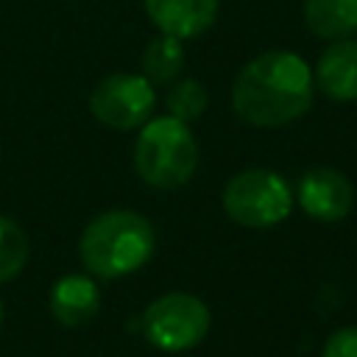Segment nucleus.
<instances>
[{
	"label": "nucleus",
	"mask_w": 357,
	"mask_h": 357,
	"mask_svg": "<svg viewBox=\"0 0 357 357\" xmlns=\"http://www.w3.org/2000/svg\"><path fill=\"white\" fill-rule=\"evenodd\" d=\"M315 98L310 64L293 50L254 56L231 84L234 114L257 128H279L298 120Z\"/></svg>",
	"instance_id": "f257e3e1"
},
{
	"label": "nucleus",
	"mask_w": 357,
	"mask_h": 357,
	"mask_svg": "<svg viewBox=\"0 0 357 357\" xmlns=\"http://www.w3.org/2000/svg\"><path fill=\"white\" fill-rule=\"evenodd\" d=\"M156 251L153 223L134 209L95 215L78 240V257L95 279H123L139 271Z\"/></svg>",
	"instance_id": "f03ea898"
},
{
	"label": "nucleus",
	"mask_w": 357,
	"mask_h": 357,
	"mask_svg": "<svg viewBox=\"0 0 357 357\" xmlns=\"http://www.w3.org/2000/svg\"><path fill=\"white\" fill-rule=\"evenodd\" d=\"M198 167V142L187 123L162 114L139 126L134 145V170L153 190L184 187Z\"/></svg>",
	"instance_id": "7ed1b4c3"
},
{
	"label": "nucleus",
	"mask_w": 357,
	"mask_h": 357,
	"mask_svg": "<svg viewBox=\"0 0 357 357\" xmlns=\"http://www.w3.org/2000/svg\"><path fill=\"white\" fill-rule=\"evenodd\" d=\"M229 220L245 229H271L293 212L296 195L284 176L271 167H245L223 184L220 195Z\"/></svg>",
	"instance_id": "20e7f679"
},
{
	"label": "nucleus",
	"mask_w": 357,
	"mask_h": 357,
	"mask_svg": "<svg viewBox=\"0 0 357 357\" xmlns=\"http://www.w3.org/2000/svg\"><path fill=\"white\" fill-rule=\"evenodd\" d=\"M212 326V312L209 307L184 290L162 293L156 296L145 312H142V335L145 340L167 354L190 351L195 349Z\"/></svg>",
	"instance_id": "39448f33"
},
{
	"label": "nucleus",
	"mask_w": 357,
	"mask_h": 357,
	"mask_svg": "<svg viewBox=\"0 0 357 357\" xmlns=\"http://www.w3.org/2000/svg\"><path fill=\"white\" fill-rule=\"evenodd\" d=\"M156 106V86L142 73H112L89 92L92 117L112 131H134L145 126Z\"/></svg>",
	"instance_id": "423d86ee"
},
{
	"label": "nucleus",
	"mask_w": 357,
	"mask_h": 357,
	"mask_svg": "<svg viewBox=\"0 0 357 357\" xmlns=\"http://www.w3.org/2000/svg\"><path fill=\"white\" fill-rule=\"evenodd\" d=\"M293 195H296L301 212L312 220H321V223H337L354 206V187L335 167L304 170Z\"/></svg>",
	"instance_id": "0eeeda50"
},
{
	"label": "nucleus",
	"mask_w": 357,
	"mask_h": 357,
	"mask_svg": "<svg viewBox=\"0 0 357 357\" xmlns=\"http://www.w3.org/2000/svg\"><path fill=\"white\" fill-rule=\"evenodd\" d=\"M148 20L159 33L176 39H195L218 20V0H142Z\"/></svg>",
	"instance_id": "6e6552de"
},
{
	"label": "nucleus",
	"mask_w": 357,
	"mask_h": 357,
	"mask_svg": "<svg viewBox=\"0 0 357 357\" xmlns=\"http://www.w3.org/2000/svg\"><path fill=\"white\" fill-rule=\"evenodd\" d=\"M312 81L335 103L357 100V39H332L315 61Z\"/></svg>",
	"instance_id": "1a4fd4ad"
},
{
	"label": "nucleus",
	"mask_w": 357,
	"mask_h": 357,
	"mask_svg": "<svg viewBox=\"0 0 357 357\" xmlns=\"http://www.w3.org/2000/svg\"><path fill=\"white\" fill-rule=\"evenodd\" d=\"M50 315L56 324L73 329L89 324L100 310V287L89 273H64L50 284L47 296Z\"/></svg>",
	"instance_id": "9d476101"
},
{
	"label": "nucleus",
	"mask_w": 357,
	"mask_h": 357,
	"mask_svg": "<svg viewBox=\"0 0 357 357\" xmlns=\"http://www.w3.org/2000/svg\"><path fill=\"white\" fill-rule=\"evenodd\" d=\"M304 22L321 39L357 33V0H304Z\"/></svg>",
	"instance_id": "9b49d317"
},
{
	"label": "nucleus",
	"mask_w": 357,
	"mask_h": 357,
	"mask_svg": "<svg viewBox=\"0 0 357 357\" xmlns=\"http://www.w3.org/2000/svg\"><path fill=\"white\" fill-rule=\"evenodd\" d=\"M184 73V42L167 33L153 36L142 50V75L153 86H170Z\"/></svg>",
	"instance_id": "f8f14e48"
},
{
	"label": "nucleus",
	"mask_w": 357,
	"mask_h": 357,
	"mask_svg": "<svg viewBox=\"0 0 357 357\" xmlns=\"http://www.w3.org/2000/svg\"><path fill=\"white\" fill-rule=\"evenodd\" d=\"M165 89H167L165 92V106H167L170 117H176V120L190 126L192 120H198L206 112L209 95H206L201 81H195V78H176Z\"/></svg>",
	"instance_id": "ddd939ff"
},
{
	"label": "nucleus",
	"mask_w": 357,
	"mask_h": 357,
	"mask_svg": "<svg viewBox=\"0 0 357 357\" xmlns=\"http://www.w3.org/2000/svg\"><path fill=\"white\" fill-rule=\"evenodd\" d=\"M28 251H31V243L22 226L0 215V284L20 276V271L28 262Z\"/></svg>",
	"instance_id": "4468645a"
},
{
	"label": "nucleus",
	"mask_w": 357,
	"mask_h": 357,
	"mask_svg": "<svg viewBox=\"0 0 357 357\" xmlns=\"http://www.w3.org/2000/svg\"><path fill=\"white\" fill-rule=\"evenodd\" d=\"M321 357H357V326H340L335 329L324 349Z\"/></svg>",
	"instance_id": "2eb2a0df"
},
{
	"label": "nucleus",
	"mask_w": 357,
	"mask_h": 357,
	"mask_svg": "<svg viewBox=\"0 0 357 357\" xmlns=\"http://www.w3.org/2000/svg\"><path fill=\"white\" fill-rule=\"evenodd\" d=\"M0 324H3V301H0Z\"/></svg>",
	"instance_id": "dca6fc26"
}]
</instances>
